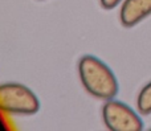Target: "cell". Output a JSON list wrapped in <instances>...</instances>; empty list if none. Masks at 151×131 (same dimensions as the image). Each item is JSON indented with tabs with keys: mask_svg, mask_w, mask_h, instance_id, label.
<instances>
[{
	"mask_svg": "<svg viewBox=\"0 0 151 131\" xmlns=\"http://www.w3.org/2000/svg\"><path fill=\"white\" fill-rule=\"evenodd\" d=\"M78 77L83 89L93 98L109 101L117 97L119 92L114 72L101 58L93 54H85L77 64Z\"/></svg>",
	"mask_w": 151,
	"mask_h": 131,
	"instance_id": "6da1fadb",
	"label": "cell"
},
{
	"mask_svg": "<svg viewBox=\"0 0 151 131\" xmlns=\"http://www.w3.org/2000/svg\"><path fill=\"white\" fill-rule=\"evenodd\" d=\"M0 107L12 115H35L40 110V101L25 85L5 82L0 85Z\"/></svg>",
	"mask_w": 151,
	"mask_h": 131,
	"instance_id": "7a4b0ae2",
	"label": "cell"
},
{
	"mask_svg": "<svg viewBox=\"0 0 151 131\" xmlns=\"http://www.w3.org/2000/svg\"><path fill=\"white\" fill-rule=\"evenodd\" d=\"M102 121L110 131H142L145 125L137 111L121 101H105L102 106Z\"/></svg>",
	"mask_w": 151,
	"mask_h": 131,
	"instance_id": "3957f363",
	"label": "cell"
},
{
	"mask_svg": "<svg viewBox=\"0 0 151 131\" xmlns=\"http://www.w3.org/2000/svg\"><path fill=\"white\" fill-rule=\"evenodd\" d=\"M151 16V0H123L121 3L119 21L125 28H133Z\"/></svg>",
	"mask_w": 151,
	"mask_h": 131,
	"instance_id": "277c9868",
	"label": "cell"
},
{
	"mask_svg": "<svg viewBox=\"0 0 151 131\" xmlns=\"http://www.w3.org/2000/svg\"><path fill=\"white\" fill-rule=\"evenodd\" d=\"M137 109L141 115L151 114V81L147 82L139 92L137 98Z\"/></svg>",
	"mask_w": 151,
	"mask_h": 131,
	"instance_id": "5b68a950",
	"label": "cell"
},
{
	"mask_svg": "<svg viewBox=\"0 0 151 131\" xmlns=\"http://www.w3.org/2000/svg\"><path fill=\"white\" fill-rule=\"evenodd\" d=\"M122 1L123 0H99V4H101V7L104 8V9L111 11V9H114L117 5H119Z\"/></svg>",
	"mask_w": 151,
	"mask_h": 131,
	"instance_id": "8992f818",
	"label": "cell"
}]
</instances>
